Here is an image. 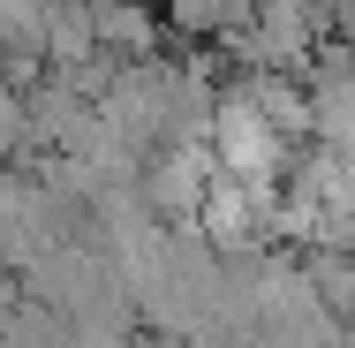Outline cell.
Instances as JSON below:
<instances>
[{"label": "cell", "mask_w": 355, "mask_h": 348, "mask_svg": "<svg viewBox=\"0 0 355 348\" xmlns=\"http://www.w3.org/2000/svg\"><path fill=\"white\" fill-rule=\"evenodd\" d=\"M83 15H91L98 53H114V61H151L159 53V15L144 0H83Z\"/></svg>", "instance_id": "cell-1"}, {"label": "cell", "mask_w": 355, "mask_h": 348, "mask_svg": "<svg viewBox=\"0 0 355 348\" xmlns=\"http://www.w3.org/2000/svg\"><path fill=\"white\" fill-rule=\"evenodd\" d=\"M0 151H23V83L0 69Z\"/></svg>", "instance_id": "cell-2"}]
</instances>
